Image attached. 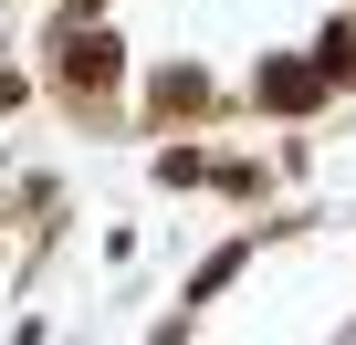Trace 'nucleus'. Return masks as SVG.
<instances>
[{
  "label": "nucleus",
  "mask_w": 356,
  "mask_h": 345,
  "mask_svg": "<svg viewBox=\"0 0 356 345\" xmlns=\"http://www.w3.org/2000/svg\"><path fill=\"white\" fill-rule=\"evenodd\" d=\"M262 105H314V74H293V63H273V74H262Z\"/></svg>",
  "instance_id": "f257e3e1"
}]
</instances>
